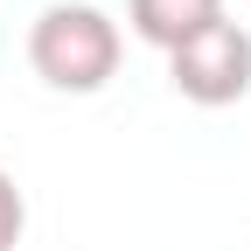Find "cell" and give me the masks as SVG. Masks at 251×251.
<instances>
[{
    "instance_id": "obj_1",
    "label": "cell",
    "mask_w": 251,
    "mask_h": 251,
    "mask_svg": "<svg viewBox=\"0 0 251 251\" xmlns=\"http://www.w3.org/2000/svg\"><path fill=\"white\" fill-rule=\"evenodd\" d=\"M119 56H126L119 21L105 7H91V0H49V7L28 21V70H35L49 91L91 98V91L112 84Z\"/></svg>"
},
{
    "instance_id": "obj_2",
    "label": "cell",
    "mask_w": 251,
    "mask_h": 251,
    "mask_svg": "<svg viewBox=\"0 0 251 251\" xmlns=\"http://www.w3.org/2000/svg\"><path fill=\"white\" fill-rule=\"evenodd\" d=\"M168 84L188 105H237L251 91V28H237L230 14L202 28L196 42H181L168 56Z\"/></svg>"
},
{
    "instance_id": "obj_3",
    "label": "cell",
    "mask_w": 251,
    "mask_h": 251,
    "mask_svg": "<svg viewBox=\"0 0 251 251\" xmlns=\"http://www.w3.org/2000/svg\"><path fill=\"white\" fill-rule=\"evenodd\" d=\"M126 21H133V35L153 42V49H181V42H196L202 28L224 21V0H126Z\"/></svg>"
},
{
    "instance_id": "obj_4",
    "label": "cell",
    "mask_w": 251,
    "mask_h": 251,
    "mask_svg": "<svg viewBox=\"0 0 251 251\" xmlns=\"http://www.w3.org/2000/svg\"><path fill=\"white\" fill-rule=\"evenodd\" d=\"M21 230H28V202H21L14 175L0 168V251H14V244H21Z\"/></svg>"
}]
</instances>
